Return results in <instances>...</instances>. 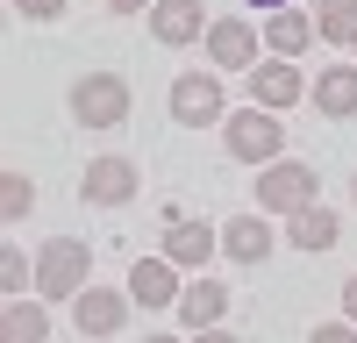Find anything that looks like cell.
Listing matches in <instances>:
<instances>
[{"label":"cell","mask_w":357,"mask_h":343,"mask_svg":"<svg viewBox=\"0 0 357 343\" xmlns=\"http://www.w3.org/2000/svg\"><path fill=\"white\" fill-rule=\"evenodd\" d=\"M129 107H136V93H129L122 72H79L72 79V122H86V129H122Z\"/></svg>","instance_id":"obj_1"},{"label":"cell","mask_w":357,"mask_h":343,"mask_svg":"<svg viewBox=\"0 0 357 343\" xmlns=\"http://www.w3.org/2000/svg\"><path fill=\"white\" fill-rule=\"evenodd\" d=\"M222 143H229V158H243V165H272L286 151V122H279V107H236L229 122H222Z\"/></svg>","instance_id":"obj_2"},{"label":"cell","mask_w":357,"mask_h":343,"mask_svg":"<svg viewBox=\"0 0 357 343\" xmlns=\"http://www.w3.org/2000/svg\"><path fill=\"white\" fill-rule=\"evenodd\" d=\"M86 279H93V250H86V236H50L43 257H36V294L43 300H72Z\"/></svg>","instance_id":"obj_3"},{"label":"cell","mask_w":357,"mask_h":343,"mask_svg":"<svg viewBox=\"0 0 357 343\" xmlns=\"http://www.w3.org/2000/svg\"><path fill=\"white\" fill-rule=\"evenodd\" d=\"M165 100H172V122H186V129L229 122V93H222V72L215 65H207V72H178Z\"/></svg>","instance_id":"obj_4"},{"label":"cell","mask_w":357,"mask_h":343,"mask_svg":"<svg viewBox=\"0 0 357 343\" xmlns=\"http://www.w3.org/2000/svg\"><path fill=\"white\" fill-rule=\"evenodd\" d=\"M307 200H314V165H301V158L257 165V208L264 215H301Z\"/></svg>","instance_id":"obj_5"},{"label":"cell","mask_w":357,"mask_h":343,"mask_svg":"<svg viewBox=\"0 0 357 343\" xmlns=\"http://www.w3.org/2000/svg\"><path fill=\"white\" fill-rule=\"evenodd\" d=\"M129 286H122V294H114V286H93V279H86L79 286V294H72V329L79 336H122V322H129Z\"/></svg>","instance_id":"obj_6"},{"label":"cell","mask_w":357,"mask_h":343,"mask_svg":"<svg viewBox=\"0 0 357 343\" xmlns=\"http://www.w3.org/2000/svg\"><path fill=\"white\" fill-rule=\"evenodd\" d=\"M143 193V172L129 158H93L86 165V179H79V200L86 208H129V200Z\"/></svg>","instance_id":"obj_7"},{"label":"cell","mask_w":357,"mask_h":343,"mask_svg":"<svg viewBox=\"0 0 357 343\" xmlns=\"http://www.w3.org/2000/svg\"><path fill=\"white\" fill-rule=\"evenodd\" d=\"M250 100H257V107H279V114H286V107H301V100H307L301 65H293V57H279V50L264 57V65H250Z\"/></svg>","instance_id":"obj_8"},{"label":"cell","mask_w":357,"mask_h":343,"mask_svg":"<svg viewBox=\"0 0 357 343\" xmlns=\"http://www.w3.org/2000/svg\"><path fill=\"white\" fill-rule=\"evenodd\" d=\"M207 65H215V72H250V65H257V29H250L243 15L207 22Z\"/></svg>","instance_id":"obj_9"},{"label":"cell","mask_w":357,"mask_h":343,"mask_svg":"<svg viewBox=\"0 0 357 343\" xmlns=\"http://www.w3.org/2000/svg\"><path fill=\"white\" fill-rule=\"evenodd\" d=\"M178 329H186V336H200V329H222V314H229V286L222 279H186V294H178Z\"/></svg>","instance_id":"obj_10"},{"label":"cell","mask_w":357,"mask_h":343,"mask_svg":"<svg viewBox=\"0 0 357 343\" xmlns=\"http://www.w3.org/2000/svg\"><path fill=\"white\" fill-rule=\"evenodd\" d=\"M129 294H136V307H178L186 279H178V265L158 250V257H136L129 265Z\"/></svg>","instance_id":"obj_11"},{"label":"cell","mask_w":357,"mask_h":343,"mask_svg":"<svg viewBox=\"0 0 357 343\" xmlns=\"http://www.w3.org/2000/svg\"><path fill=\"white\" fill-rule=\"evenodd\" d=\"M215 250H222V229H207V222H186V215H172V222H165V257H172L178 272H200Z\"/></svg>","instance_id":"obj_12"},{"label":"cell","mask_w":357,"mask_h":343,"mask_svg":"<svg viewBox=\"0 0 357 343\" xmlns=\"http://www.w3.org/2000/svg\"><path fill=\"white\" fill-rule=\"evenodd\" d=\"M151 36H158L165 50H178V43H207L200 0H151Z\"/></svg>","instance_id":"obj_13"},{"label":"cell","mask_w":357,"mask_h":343,"mask_svg":"<svg viewBox=\"0 0 357 343\" xmlns=\"http://www.w3.org/2000/svg\"><path fill=\"white\" fill-rule=\"evenodd\" d=\"M286 243H293V250H307V257L336 250V243H343V222H336V208H321V200H307L301 215H286Z\"/></svg>","instance_id":"obj_14"},{"label":"cell","mask_w":357,"mask_h":343,"mask_svg":"<svg viewBox=\"0 0 357 343\" xmlns=\"http://www.w3.org/2000/svg\"><path fill=\"white\" fill-rule=\"evenodd\" d=\"M314 36H321V29H314L307 8H272V15H264V50H279V57H307Z\"/></svg>","instance_id":"obj_15"},{"label":"cell","mask_w":357,"mask_h":343,"mask_svg":"<svg viewBox=\"0 0 357 343\" xmlns=\"http://www.w3.org/2000/svg\"><path fill=\"white\" fill-rule=\"evenodd\" d=\"M272 243H279V236H272V222H264V208H257V215H236V222L222 229V250L236 257V265H264Z\"/></svg>","instance_id":"obj_16"},{"label":"cell","mask_w":357,"mask_h":343,"mask_svg":"<svg viewBox=\"0 0 357 343\" xmlns=\"http://www.w3.org/2000/svg\"><path fill=\"white\" fill-rule=\"evenodd\" d=\"M314 107L329 114V122H350V114H357V57H350V65L314 72Z\"/></svg>","instance_id":"obj_17"},{"label":"cell","mask_w":357,"mask_h":343,"mask_svg":"<svg viewBox=\"0 0 357 343\" xmlns=\"http://www.w3.org/2000/svg\"><path fill=\"white\" fill-rule=\"evenodd\" d=\"M0 336H8V343H50L57 336V322H50V307L43 300H8V314H0Z\"/></svg>","instance_id":"obj_18"},{"label":"cell","mask_w":357,"mask_h":343,"mask_svg":"<svg viewBox=\"0 0 357 343\" xmlns=\"http://www.w3.org/2000/svg\"><path fill=\"white\" fill-rule=\"evenodd\" d=\"M314 29H321V43H357V0H329V8H314Z\"/></svg>","instance_id":"obj_19"},{"label":"cell","mask_w":357,"mask_h":343,"mask_svg":"<svg viewBox=\"0 0 357 343\" xmlns=\"http://www.w3.org/2000/svg\"><path fill=\"white\" fill-rule=\"evenodd\" d=\"M29 208H36V179H29V172H0V215H8V222H22Z\"/></svg>","instance_id":"obj_20"},{"label":"cell","mask_w":357,"mask_h":343,"mask_svg":"<svg viewBox=\"0 0 357 343\" xmlns=\"http://www.w3.org/2000/svg\"><path fill=\"white\" fill-rule=\"evenodd\" d=\"M0 286H8V300H22V294H29V265H22V250H15V243L0 250Z\"/></svg>","instance_id":"obj_21"},{"label":"cell","mask_w":357,"mask_h":343,"mask_svg":"<svg viewBox=\"0 0 357 343\" xmlns=\"http://www.w3.org/2000/svg\"><path fill=\"white\" fill-rule=\"evenodd\" d=\"M15 15H22V22H57V15H65V0H15Z\"/></svg>","instance_id":"obj_22"},{"label":"cell","mask_w":357,"mask_h":343,"mask_svg":"<svg viewBox=\"0 0 357 343\" xmlns=\"http://www.w3.org/2000/svg\"><path fill=\"white\" fill-rule=\"evenodd\" d=\"M350 336H357V322H321L314 329V343H350Z\"/></svg>","instance_id":"obj_23"},{"label":"cell","mask_w":357,"mask_h":343,"mask_svg":"<svg viewBox=\"0 0 357 343\" xmlns=\"http://www.w3.org/2000/svg\"><path fill=\"white\" fill-rule=\"evenodd\" d=\"M343 307H350V322H357V272L343 279Z\"/></svg>","instance_id":"obj_24"},{"label":"cell","mask_w":357,"mask_h":343,"mask_svg":"<svg viewBox=\"0 0 357 343\" xmlns=\"http://www.w3.org/2000/svg\"><path fill=\"white\" fill-rule=\"evenodd\" d=\"M107 8H114V15H143V8H151V0H107Z\"/></svg>","instance_id":"obj_25"},{"label":"cell","mask_w":357,"mask_h":343,"mask_svg":"<svg viewBox=\"0 0 357 343\" xmlns=\"http://www.w3.org/2000/svg\"><path fill=\"white\" fill-rule=\"evenodd\" d=\"M243 8H293V0H243Z\"/></svg>","instance_id":"obj_26"},{"label":"cell","mask_w":357,"mask_h":343,"mask_svg":"<svg viewBox=\"0 0 357 343\" xmlns=\"http://www.w3.org/2000/svg\"><path fill=\"white\" fill-rule=\"evenodd\" d=\"M350 200H357V179H350Z\"/></svg>","instance_id":"obj_27"},{"label":"cell","mask_w":357,"mask_h":343,"mask_svg":"<svg viewBox=\"0 0 357 343\" xmlns=\"http://www.w3.org/2000/svg\"><path fill=\"white\" fill-rule=\"evenodd\" d=\"M314 8H329V0H314Z\"/></svg>","instance_id":"obj_28"},{"label":"cell","mask_w":357,"mask_h":343,"mask_svg":"<svg viewBox=\"0 0 357 343\" xmlns=\"http://www.w3.org/2000/svg\"><path fill=\"white\" fill-rule=\"evenodd\" d=\"M350 57H357V43H350Z\"/></svg>","instance_id":"obj_29"}]
</instances>
